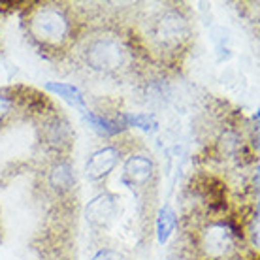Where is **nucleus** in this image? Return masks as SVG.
I'll return each instance as SVG.
<instances>
[{
    "instance_id": "4",
    "label": "nucleus",
    "mask_w": 260,
    "mask_h": 260,
    "mask_svg": "<svg viewBox=\"0 0 260 260\" xmlns=\"http://www.w3.org/2000/svg\"><path fill=\"white\" fill-rule=\"evenodd\" d=\"M190 28L185 17H181L177 12H166L153 25V40L158 47L166 49H176L189 38Z\"/></svg>"
},
{
    "instance_id": "7",
    "label": "nucleus",
    "mask_w": 260,
    "mask_h": 260,
    "mask_svg": "<svg viewBox=\"0 0 260 260\" xmlns=\"http://www.w3.org/2000/svg\"><path fill=\"white\" fill-rule=\"evenodd\" d=\"M153 160H151L149 156L145 155H132L124 162V176L128 177L130 183L134 185H143V183L149 181V177L153 176Z\"/></svg>"
},
{
    "instance_id": "6",
    "label": "nucleus",
    "mask_w": 260,
    "mask_h": 260,
    "mask_svg": "<svg viewBox=\"0 0 260 260\" xmlns=\"http://www.w3.org/2000/svg\"><path fill=\"white\" fill-rule=\"evenodd\" d=\"M119 162V149L117 147H102L94 151L87 162V176L91 179H102L115 168Z\"/></svg>"
},
{
    "instance_id": "13",
    "label": "nucleus",
    "mask_w": 260,
    "mask_h": 260,
    "mask_svg": "<svg viewBox=\"0 0 260 260\" xmlns=\"http://www.w3.org/2000/svg\"><path fill=\"white\" fill-rule=\"evenodd\" d=\"M123 123L124 126H140L143 130H149L156 126V121L149 113H124Z\"/></svg>"
},
{
    "instance_id": "8",
    "label": "nucleus",
    "mask_w": 260,
    "mask_h": 260,
    "mask_svg": "<svg viewBox=\"0 0 260 260\" xmlns=\"http://www.w3.org/2000/svg\"><path fill=\"white\" fill-rule=\"evenodd\" d=\"M49 183L55 190L59 192H68L76 183V176H74V170H72L70 162L60 160L51 168L49 172Z\"/></svg>"
},
{
    "instance_id": "12",
    "label": "nucleus",
    "mask_w": 260,
    "mask_h": 260,
    "mask_svg": "<svg viewBox=\"0 0 260 260\" xmlns=\"http://www.w3.org/2000/svg\"><path fill=\"white\" fill-rule=\"evenodd\" d=\"M85 115H87V121L92 124V128L96 130L98 134H102V136H115V134L121 132V124H119L117 121H111V119L94 115L91 111H87Z\"/></svg>"
},
{
    "instance_id": "9",
    "label": "nucleus",
    "mask_w": 260,
    "mask_h": 260,
    "mask_svg": "<svg viewBox=\"0 0 260 260\" xmlns=\"http://www.w3.org/2000/svg\"><path fill=\"white\" fill-rule=\"evenodd\" d=\"M46 89L47 91L55 92V94H59L60 98L68 100L72 106H76V108H79L83 113H87L85 98H83V94H81V91H79L78 87H74V85H70V83H57V81H51V83L46 85Z\"/></svg>"
},
{
    "instance_id": "10",
    "label": "nucleus",
    "mask_w": 260,
    "mask_h": 260,
    "mask_svg": "<svg viewBox=\"0 0 260 260\" xmlns=\"http://www.w3.org/2000/svg\"><path fill=\"white\" fill-rule=\"evenodd\" d=\"M47 143L57 147V149H62L66 145H70L72 140V132L68 128V123L64 121H59V119H53L51 123L47 124Z\"/></svg>"
},
{
    "instance_id": "14",
    "label": "nucleus",
    "mask_w": 260,
    "mask_h": 260,
    "mask_svg": "<svg viewBox=\"0 0 260 260\" xmlns=\"http://www.w3.org/2000/svg\"><path fill=\"white\" fill-rule=\"evenodd\" d=\"M13 111V98L0 92V123Z\"/></svg>"
},
{
    "instance_id": "1",
    "label": "nucleus",
    "mask_w": 260,
    "mask_h": 260,
    "mask_svg": "<svg viewBox=\"0 0 260 260\" xmlns=\"http://www.w3.org/2000/svg\"><path fill=\"white\" fill-rule=\"evenodd\" d=\"M30 34L38 40L40 44L51 47L62 46L70 38V19L66 13L57 6H40L30 15L28 23Z\"/></svg>"
},
{
    "instance_id": "5",
    "label": "nucleus",
    "mask_w": 260,
    "mask_h": 260,
    "mask_svg": "<svg viewBox=\"0 0 260 260\" xmlns=\"http://www.w3.org/2000/svg\"><path fill=\"white\" fill-rule=\"evenodd\" d=\"M117 213V204L111 194H98L89 202L85 209V217L92 226H108Z\"/></svg>"
},
{
    "instance_id": "2",
    "label": "nucleus",
    "mask_w": 260,
    "mask_h": 260,
    "mask_svg": "<svg viewBox=\"0 0 260 260\" xmlns=\"http://www.w3.org/2000/svg\"><path fill=\"white\" fill-rule=\"evenodd\" d=\"M128 53L126 47L113 38H100L94 40L87 47V62L91 68L100 72H115L126 64Z\"/></svg>"
},
{
    "instance_id": "11",
    "label": "nucleus",
    "mask_w": 260,
    "mask_h": 260,
    "mask_svg": "<svg viewBox=\"0 0 260 260\" xmlns=\"http://www.w3.org/2000/svg\"><path fill=\"white\" fill-rule=\"evenodd\" d=\"M176 224H177L176 211L170 208V206H164L160 209V213H158V219H156V232H158V241L160 243L168 241L172 232L176 230Z\"/></svg>"
},
{
    "instance_id": "15",
    "label": "nucleus",
    "mask_w": 260,
    "mask_h": 260,
    "mask_svg": "<svg viewBox=\"0 0 260 260\" xmlns=\"http://www.w3.org/2000/svg\"><path fill=\"white\" fill-rule=\"evenodd\" d=\"M92 260H123V256L113 249H102L92 256Z\"/></svg>"
},
{
    "instance_id": "3",
    "label": "nucleus",
    "mask_w": 260,
    "mask_h": 260,
    "mask_svg": "<svg viewBox=\"0 0 260 260\" xmlns=\"http://www.w3.org/2000/svg\"><path fill=\"white\" fill-rule=\"evenodd\" d=\"M200 247L211 260L224 258L236 247V230L228 222H211L202 230Z\"/></svg>"
}]
</instances>
